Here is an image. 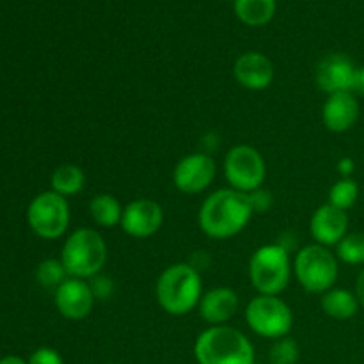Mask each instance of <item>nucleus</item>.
<instances>
[{"mask_svg": "<svg viewBox=\"0 0 364 364\" xmlns=\"http://www.w3.org/2000/svg\"><path fill=\"white\" fill-rule=\"evenodd\" d=\"M255 215L249 194L235 188H219L203 201L198 224L212 240H228L245 230Z\"/></svg>", "mask_w": 364, "mask_h": 364, "instance_id": "obj_1", "label": "nucleus"}, {"mask_svg": "<svg viewBox=\"0 0 364 364\" xmlns=\"http://www.w3.org/2000/svg\"><path fill=\"white\" fill-rule=\"evenodd\" d=\"M155 297L160 308L171 316L194 311L203 297L201 274L191 263H174L159 276Z\"/></svg>", "mask_w": 364, "mask_h": 364, "instance_id": "obj_2", "label": "nucleus"}, {"mask_svg": "<svg viewBox=\"0 0 364 364\" xmlns=\"http://www.w3.org/2000/svg\"><path fill=\"white\" fill-rule=\"evenodd\" d=\"M198 364H255L256 350L242 331L230 326H212L194 343Z\"/></svg>", "mask_w": 364, "mask_h": 364, "instance_id": "obj_3", "label": "nucleus"}, {"mask_svg": "<svg viewBox=\"0 0 364 364\" xmlns=\"http://www.w3.org/2000/svg\"><path fill=\"white\" fill-rule=\"evenodd\" d=\"M109 258V249L102 235L92 228H78L66 238L60 251V262L68 276L92 279L102 272Z\"/></svg>", "mask_w": 364, "mask_h": 364, "instance_id": "obj_4", "label": "nucleus"}, {"mask_svg": "<svg viewBox=\"0 0 364 364\" xmlns=\"http://www.w3.org/2000/svg\"><path fill=\"white\" fill-rule=\"evenodd\" d=\"M249 281L258 295L279 297L290 283L294 267L283 244H267L256 249L249 259Z\"/></svg>", "mask_w": 364, "mask_h": 364, "instance_id": "obj_5", "label": "nucleus"}, {"mask_svg": "<svg viewBox=\"0 0 364 364\" xmlns=\"http://www.w3.org/2000/svg\"><path fill=\"white\" fill-rule=\"evenodd\" d=\"M294 274L308 294H326L340 276L336 255L318 244H309L295 255Z\"/></svg>", "mask_w": 364, "mask_h": 364, "instance_id": "obj_6", "label": "nucleus"}, {"mask_svg": "<svg viewBox=\"0 0 364 364\" xmlns=\"http://www.w3.org/2000/svg\"><path fill=\"white\" fill-rule=\"evenodd\" d=\"M249 329L265 340H281L294 327V311L290 306L274 295H256L245 308Z\"/></svg>", "mask_w": 364, "mask_h": 364, "instance_id": "obj_7", "label": "nucleus"}, {"mask_svg": "<svg viewBox=\"0 0 364 364\" xmlns=\"http://www.w3.org/2000/svg\"><path fill=\"white\" fill-rule=\"evenodd\" d=\"M71 210L68 198L53 191L41 192L27 208V223L32 233L43 240L60 238L70 228Z\"/></svg>", "mask_w": 364, "mask_h": 364, "instance_id": "obj_8", "label": "nucleus"}, {"mask_svg": "<svg viewBox=\"0 0 364 364\" xmlns=\"http://www.w3.org/2000/svg\"><path fill=\"white\" fill-rule=\"evenodd\" d=\"M224 176L235 191L251 192L263 187L267 180V164L262 153L249 144H238L224 159Z\"/></svg>", "mask_w": 364, "mask_h": 364, "instance_id": "obj_9", "label": "nucleus"}, {"mask_svg": "<svg viewBox=\"0 0 364 364\" xmlns=\"http://www.w3.org/2000/svg\"><path fill=\"white\" fill-rule=\"evenodd\" d=\"M217 166L210 153L198 151L178 160L173 169V183L181 194L196 196L205 192L215 180Z\"/></svg>", "mask_w": 364, "mask_h": 364, "instance_id": "obj_10", "label": "nucleus"}, {"mask_svg": "<svg viewBox=\"0 0 364 364\" xmlns=\"http://www.w3.org/2000/svg\"><path fill=\"white\" fill-rule=\"evenodd\" d=\"M119 226L132 238L144 240L153 237L164 226L162 206L148 198L134 199L123 208Z\"/></svg>", "mask_w": 364, "mask_h": 364, "instance_id": "obj_11", "label": "nucleus"}, {"mask_svg": "<svg viewBox=\"0 0 364 364\" xmlns=\"http://www.w3.org/2000/svg\"><path fill=\"white\" fill-rule=\"evenodd\" d=\"M55 308L64 318L78 320L87 318L95 309L96 297L92 294V288L89 281L77 279V277H68L63 284L55 290Z\"/></svg>", "mask_w": 364, "mask_h": 364, "instance_id": "obj_12", "label": "nucleus"}, {"mask_svg": "<svg viewBox=\"0 0 364 364\" xmlns=\"http://www.w3.org/2000/svg\"><path fill=\"white\" fill-rule=\"evenodd\" d=\"M348 231V215L343 210L336 208V206L326 205L318 206L313 212L311 220H309V233H311L315 244L323 245V247H331V245H338Z\"/></svg>", "mask_w": 364, "mask_h": 364, "instance_id": "obj_13", "label": "nucleus"}, {"mask_svg": "<svg viewBox=\"0 0 364 364\" xmlns=\"http://www.w3.org/2000/svg\"><path fill=\"white\" fill-rule=\"evenodd\" d=\"M358 68L354 66L350 59L343 53H331L326 55L316 66V85L320 91L327 92V95H334V92H345L352 91V84H354V75Z\"/></svg>", "mask_w": 364, "mask_h": 364, "instance_id": "obj_14", "label": "nucleus"}, {"mask_svg": "<svg viewBox=\"0 0 364 364\" xmlns=\"http://www.w3.org/2000/svg\"><path fill=\"white\" fill-rule=\"evenodd\" d=\"M233 77L240 87L249 91H263L274 80V64L265 53L245 52L235 60Z\"/></svg>", "mask_w": 364, "mask_h": 364, "instance_id": "obj_15", "label": "nucleus"}, {"mask_svg": "<svg viewBox=\"0 0 364 364\" xmlns=\"http://www.w3.org/2000/svg\"><path fill=\"white\" fill-rule=\"evenodd\" d=\"M198 309L201 318L210 323V327L226 326L240 309V297L233 288L217 287L203 294Z\"/></svg>", "mask_w": 364, "mask_h": 364, "instance_id": "obj_16", "label": "nucleus"}, {"mask_svg": "<svg viewBox=\"0 0 364 364\" xmlns=\"http://www.w3.org/2000/svg\"><path fill=\"white\" fill-rule=\"evenodd\" d=\"M359 119V102L355 95L345 92H334L329 95L322 107L323 127L333 134H343L348 132Z\"/></svg>", "mask_w": 364, "mask_h": 364, "instance_id": "obj_17", "label": "nucleus"}, {"mask_svg": "<svg viewBox=\"0 0 364 364\" xmlns=\"http://www.w3.org/2000/svg\"><path fill=\"white\" fill-rule=\"evenodd\" d=\"M322 311L333 320H350L354 318L359 309V301L355 291L347 288H331L329 291L322 294L320 297Z\"/></svg>", "mask_w": 364, "mask_h": 364, "instance_id": "obj_18", "label": "nucleus"}, {"mask_svg": "<svg viewBox=\"0 0 364 364\" xmlns=\"http://www.w3.org/2000/svg\"><path fill=\"white\" fill-rule=\"evenodd\" d=\"M123 208L124 206H121L116 196L112 194H96L89 201V215H91L92 223L105 230L119 226Z\"/></svg>", "mask_w": 364, "mask_h": 364, "instance_id": "obj_19", "label": "nucleus"}, {"mask_svg": "<svg viewBox=\"0 0 364 364\" xmlns=\"http://www.w3.org/2000/svg\"><path fill=\"white\" fill-rule=\"evenodd\" d=\"M235 14L249 27H263L276 14V0H235Z\"/></svg>", "mask_w": 364, "mask_h": 364, "instance_id": "obj_20", "label": "nucleus"}, {"mask_svg": "<svg viewBox=\"0 0 364 364\" xmlns=\"http://www.w3.org/2000/svg\"><path fill=\"white\" fill-rule=\"evenodd\" d=\"M50 185H52L53 192L64 196V198H70V196H77L78 192L84 191L85 174L80 166L63 164V166L53 171L52 178H50Z\"/></svg>", "mask_w": 364, "mask_h": 364, "instance_id": "obj_21", "label": "nucleus"}, {"mask_svg": "<svg viewBox=\"0 0 364 364\" xmlns=\"http://www.w3.org/2000/svg\"><path fill=\"white\" fill-rule=\"evenodd\" d=\"M358 198L359 185L352 178H341L329 191V205L336 206V208L343 210V212L350 210L355 205V201H358Z\"/></svg>", "mask_w": 364, "mask_h": 364, "instance_id": "obj_22", "label": "nucleus"}, {"mask_svg": "<svg viewBox=\"0 0 364 364\" xmlns=\"http://www.w3.org/2000/svg\"><path fill=\"white\" fill-rule=\"evenodd\" d=\"M68 277L70 276H68L60 258L45 259V262L39 263L38 269H36V281H38L43 288H52V290H57V288H59Z\"/></svg>", "mask_w": 364, "mask_h": 364, "instance_id": "obj_23", "label": "nucleus"}, {"mask_svg": "<svg viewBox=\"0 0 364 364\" xmlns=\"http://www.w3.org/2000/svg\"><path fill=\"white\" fill-rule=\"evenodd\" d=\"M336 258L347 265H364V233H348L336 245Z\"/></svg>", "mask_w": 364, "mask_h": 364, "instance_id": "obj_24", "label": "nucleus"}, {"mask_svg": "<svg viewBox=\"0 0 364 364\" xmlns=\"http://www.w3.org/2000/svg\"><path fill=\"white\" fill-rule=\"evenodd\" d=\"M299 358H301V348L297 341L290 336L274 341L269 352L270 364H297Z\"/></svg>", "mask_w": 364, "mask_h": 364, "instance_id": "obj_25", "label": "nucleus"}, {"mask_svg": "<svg viewBox=\"0 0 364 364\" xmlns=\"http://www.w3.org/2000/svg\"><path fill=\"white\" fill-rule=\"evenodd\" d=\"M27 364H64L63 355L50 347H39L36 348L27 359Z\"/></svg>", "mask_w": 364, "mask_h": 364, "instance_id": "obj_26", "label": "nucleus"}, {"mask_svg": "<svg viewBox=\"0 0 364 364\" xmlns=\"http://www.w3.org/2000/svg\"><path fill=\"white\" fill-rule=\"evenodd\" d=\"M89 284H91L96 301H105V299H109L114 294V281L110 277L102 276V274L89 279Z\"/></svg>", "mask_w": 364, "mask_h": 364, "instance_id": "obj_27", "label": "nucleus"}, {"mask_svg": "<svg viewBox=\"0 0 364 364\" xmlns=\"http://www.w3.org/2000/svg\"><path fill=\"white\" fill-rule=\"evenodd\" d=\"M249 198H251V205L255 213H265L267 210H270V206H272V194H270L269 191H265L263 187L251 192Z\"/></svg>", "mask_w": 364, "mask_h": 364, "instance_id": "obj_28", "label": "nucleus"}, {"mask_svg": "<svg viewBox=\"0 0 364 364\" xmlns=\"http://www.w3.org/2000/svg\"><path fill=\"white\" fill-rule=\"evenodd\" d=\"M338 173L341 174L343 178H352V174H354L355 171V162L352 156H341L340 160H338Z\"/></svg>", "mask_w": 364, "mask_h": 364, "instance_id": "obj_29", "label": "nucleus"}, {"mask_svg": "<svg viewBox=\"0 0 364 364\" xmlns=\"http://www.w3.org/2000/svg\"><path fill=\"white\" fill-rule=\"evenodd\" d=\"M352 95L364 96V68H358L354 75V84H352Z\"/></svg>", "mask_w": 364, "mask_h": 364, "instance_id": "obj_30", "label": "nucleus"}, {"mask_svg": "<svg viewBox=\"0 0 364 364\" xmlns=\"http://www.w3.org/2000/svg\"><path fill=\"white\" fill-rule=\"evenodd\" d=\"M355 297H358L359 306L364 309V269L358 276V281H355Z\"/></svg>", "mask_w": 364, "mask_h": 364, "instance_id": "obj_31", "label": "nucleus"}, {"mask_svg": "<svg viewBox=\"0 0 364 364\" xmlns=\"http://www.w3.org/2000/svg\"><path fill=\"white\" fill-rule=\"evenodd\" d=\"M0 364H27V361L18 355H6V358L0 359Z\"/></svg>", "mask_w": 364, "mask_h": 364, "instance_id": "obj_32", "label": "nucleus"}, {"mask_svg": "<svg viewBox=\"0 0 364 364\" xmlns=\"http://www.w3.org/2000/svg\"><path fill=\"white\" fill-rule=\"evenodd\" d=\"M105 364H116V363H105Z\"/></svg>", "mask_w": 364, "mask_h": 364, "instance_id": "obj_33", "label": "nucleus"}]
</instances>
